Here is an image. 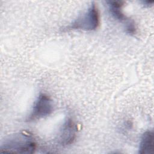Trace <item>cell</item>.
<instances>
[{
    "label": "cell",
    "mask_w": 154,
    "mask_h": 154,
    "mask_svg": "<svg viewBox=\"0 0 154 154\" xmlns=\"http://www.w3.org/2000/svg\"><path fill=\"white\" fill-rule=\"evenodd\" d=\"M154 137L152 131H147L141 137L138 153L140 154H149L153 152Z\"/></svg>",
    "instance_id": "6"
},
{
    "label": "cell",
    "mask_w": 154,
    "mask_h": 154,
    "mask_svg": "<svg viewBox=\"0 0 154 154\" xmlns=\"http://www.w3.org/2000/svg\"><path fill=\"white\" fill-rule=\"evenodd\" d=\"M99 24L100 16L99 10L96 4L93 2L86 11L66 26L65 29L94 31L99 27Z\"/></svg>",
    "instance_id": "2"
},
{
    "label": "cell",
    "mask_w": 154,
    "mask_h": 154,
    "mask_svg": "<svg viewBox=\"0 0 154 154\" xmlns=\"http://www.w3.org/2000/svg\"><path fill=\"white\" fill-rule=\"evenodd\" d=\"M77 126L71 119H67L60 131L59 142L63 146L71 144L76 138Z\"/></svg>",
    "instance_id": "4"
},
{
    "label": "cell",
    "mask_w": 154,
    "mask_h": 154,
    "mask_svg": "<svg viewBox=\"0 0 154 154\" xmlns=\"http://www.w3.org/2000/svg\"><path fill=\"white\" fill-rule=\"evenodd\" d=\"M36 149L35 141L31 134L22 132L10 135L5 140L0 147L3 153H32Z\"/></svg>",
    "instance_id": "1"
},
{
    "label": "cell",
    "mask_w": 154,
    "mask_h": 154,
    "mask_svg": "<svg viewBox=\"0 0 154 154\" xmlns=\"http://www.w3.org/2000/svg\"><path fill=\"white\" fill-rule=\"evenodd\" d=\"M125 29L127 34L129 35H135L137 33V28L134 20L129 19L125 23Z\"/></svg>",
    "instance_id": "7"
},
{
    "label": "cell",
    "mask_w": 154,
    "mask_h": 154,
    "mask_svg": "<svg viewBox=\"0 0 154 154\" xmlns=\"http://www.w3.org/2000/svg\"><path fill=\"white\" fill-rule=\"evenodd\" d=\"M52 111V100L47 94L40 93L34 103L27 120L31 122L39 120L49 116Z\"/></svg>",
    "instance_id": "3"
},
{
    "label": "cell",
    "mask_w": 154,
    "mask_h": 154,
    "mask_svg": "<svg viewBox=\"0 0 154 154\" xmlns=\"http://www.w3.org/2000/svg\"><path fill=\"white\" fill-rule=\"evenodd\" d=\"M142 4L144 6V7H150L152 5L153 1H141Z\"/></svg>",
    "instance_id": "8"
},
{
    "label": "cell",
    "mask_w": 154,
    "mask_h": 154,
    "mask_svg": "<svg viewBox=\"0 0 154 154\" xmlns=\"http://www.w3.org/2000/svg\"><path fill=\"white\" fill-rule=\"evenodd\" d=\"M108 10L111 16L120 22L126 23L130 19L126 17L123 12V7L125 2L122 1H107Z\"/></svg>",
    "instance_id": "5"
}]
</instances>
